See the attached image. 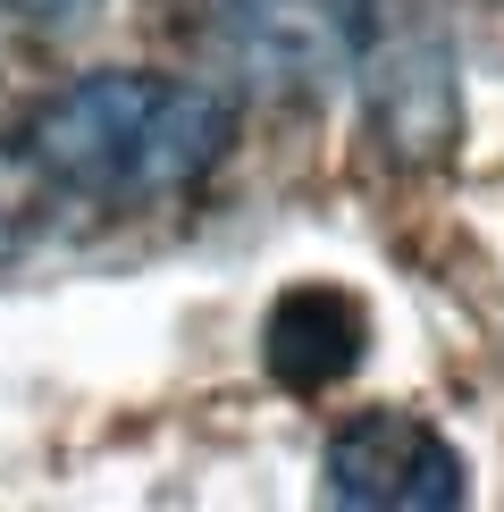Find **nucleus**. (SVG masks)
Masks as SVG:
<instances>
[{"label": "nucleus", "mask_w": 504, "mask_h": 512, "mask_svg": "<svg viewBox=\"0 0 504 512\" xmlns=\"http://www.w3.org/2000/svg\"><path fill=\"white\" fill-rule=\"evenodd\" d=\"M362 336H370V319L353 294H336V286H294L278 311H269V370L286 378V387H336V378L362 361Z\"/></svg>", "instance_id": "obj_4"}, {"label": "nucleus", "mask_w": 504, "mask_h": 512, "mask_svg": "<svg viewBox=\"0 0 504 512\" xmlns=\"http://www.w3.org/2000/svg\"><path fill=\"white\" fill-rule=\"evenodd\" d=\"M320 496L353 512H454L471 496L462 454L412 412H362L328 437L320 454Z\"/></svg>", "instance_id": "obj_2"}, {"label": "nucleus", "mask_w": 504, "mask_h": 512, "mask_svg": "<svg viewBox=\"0 0 504 512\" xmlns=\"http://www.w3.org/2000/svg\"><path fill=\"white\" fill-rule=\"evenodd\" d=\"M26 160L76 202H168L202 185L236 143V110L210 84L101 68L26 118Z\"/></svg>", "instance_id": "obj_1"}, {"label": "nucleus", "mask_w": 504, "mask_h": 512, "mask_svg": "<svg viewBox=\"0 0 504 512\" xmlns=\"http://www.w3.org/2000/svg\"><path fill=\"white\" fill-rule=\"evenodd\" d=\"M210 9V34L227 51H244L261 76H328L345 59V34H353V9L345 0H202Z\"/></svg>", "instance_id": "obj_3"}, {"label": "nucleus", "mask_w": 504, "mask_h": 512, "mask_svg": "<svg viewBox=\"0 0 504 512\" xmlns=\"http://www.w3.org/2000/svg\"><path fill=\"white\" fill-rule=\"evenodd\" d=\"M17 17H34V26H59V17H84L93 0H9Z\"/></svg>", "instance_id": "obj_5"}]
</instances>
